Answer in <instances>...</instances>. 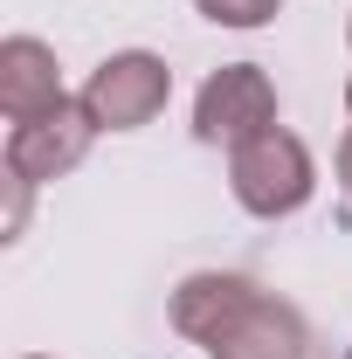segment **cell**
<instances>
[{
    "label": "cell",
    "mask_w": 352,
    "mask_h": 359,
    "mask_svg": "<svg viewBox=\"0 0 352 359\" xmlns=\"http://www.w3.org/2000/svg\"><path fill=\"white\" fill-rule=\"evenodd\" d=\"M173 332L194 339L208 359H311V325L256 276L194 269L173 290Z\"/></svg>",
    "instance_id": "6da1fadb"
},
{
    "label": "cell",
    "mask_w": 352,
    "mask_h": 359,
    "mask_svg": "<svg viewBox=\"0 0 352 359\" xmlns=\"http://www.w3.org/2000/svg\"><path fill=\"white\" fill-rule=\"evenodd\" d=\"M228 194H235V208L256 215V222H283V215H297L311 194H318L311 145L297 132H283V125L256 132L249 145L228 152Z\"/></svg>",
    "instance_id": "7a4b0ae2"
},
{
    "label": "cell",
    "mask_w": 352,
    "mask_h": 359,
    "mask_svg": "<svg viewBox=\"0 0 352 359\" xmlns=\"http://www.w3.org/2000/svg\"><path fill=\"white\" fill-rule=\"evenodd\" d=\"M166 97H173V69H166V55H152V48H118V55H104V62L90 69V83H83V104H90V118H97L104 132H138V125H152V118L166 111Z\"/></svg>",
    "instance_id": "3957f363"
},
{
    "label": "cell",
    "mask_w": 352,
    "mask_h": 359,
    "mask_svg": "<svg viewBox=\"0 0 352 359\" xmlns=\"http://www.w3.org/2000/svg\"><path fill=\"white\" fill-rule=\"evenodd\" d=\"M276 125V83L263 62H221L194 97V138L201 145H249L256 132Z\"/></svg>",
    "instance_id": "277c9868"
},
{
    "label": "cell",
    "mask_w": 352,
    "mask_h": 359,
    "mask_svg": "<svg viewBox=\"0 0 352 359\" xmlns=\"http://www.w3.org/2000/svg\"><path fill=\"white\" fill-rule=\"evenodd\" d=\"M97 132H104V125L90 118L83 97H62L55 111H42V118H28V125L7 132V180L48 187V180L76 173V166L90 159V138Z\"/></svg>",
    "instance_id": "5b68a950"
},
{
    "label": "cell",
    "mask_w": 352,
    "mask_h": 359,
    "mask_svg": "<svg viewBox=\"0 0 352 359\" xmlns=\"http://www.w3.org/2000/svg\"><path fill=\"white\" fill-rule=\"evenodd\" d=\"M62 97L69 90H62V69H55V48L48 42H35V35H7L0 42V111L14 125L55 111Z\"/></svg>",
    "instance_id": "8992f818"
},
{
    "label": "cell",
    "mask_w": 352,
    "mask_h": 359,
    "mask_svg": "<svg viewBox=\"0 0 352 359\" xmlns=\"http://www.w3.org/2000/svg\"><path fill=\"white\" fill-rule=\"evenodd\" d=\"M215 28H263V21H276L283 14V0H194Z\"/></svg>",
    "instance_id": "52a82bcc"
},
{
    "label": "cell",
    "mask_w": 352,
    "mask_h": 359,
    "mask_svg": "<svg viewBox=\"0 0 352 359\" xmlns=\"http://www.w3.org/2000/svg\"><path fill=\"white\" fill-rule=\"evenodd\" d=\"M339 187H346V194H352V132L339 138Z\"/></svg>",
    "instance_id": "ba28073f"
},
{
    "label": "cell",
    "mask_w": 352,
    "mask_h": 359,
    "mask_svg": "<svg viewBox=\"0 0 352 359\" xmlns=\"http://www.w3.org/2000/svg\"><path fill=\"white\" fill-rule=\"evenodd\" d=\"M346 118H352V76H346Z\"/></svg>",
    "instance_id": "9c48e42d"
},
{
    "label": "cell",
    "mask_w": 352,
    "mask_h": 359,
    "mask_svg": "<svg viewBox=\"0 0 352 359\" xmlns=\"http://www.w3.org/2000/svg\"><path fill=\"white\" fill-rule=\"evenodd\" d=\"M346 42H352V21H346Z\"/></svg>",
    "instance_id": "30bf717a"
},
{
    "label": "cell",
    "mask_w": 352,
    "mask_h": 359,
    "mask_svg": "<svg viewBox=\"0 0 352 359\" xmlns=\"http://www.w3.org/2000/svg\"><path fill=\"white\" fill-rule=\"evenodd\" d=\"M21 359H42V353H21Z\"/></svg>",
    "instance_id": "8fae6325"
}]
</instances>
